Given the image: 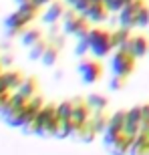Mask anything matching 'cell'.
I'll use <instances>...</instances> for the list:
<instances>
[{"instance_id": "6da1fadb", "label": "cell", "mask_w": 149, "mask_h": 155, "mask_svg": "<svg viewBox=\"0 0 149 155\" xmlns=\"http://www.w3.org/2000/svg\"><path fill=\"white\" fill-rule=\"evenodd\" d=\"M38 6H35L32 2H26V4H20L18 10H14L12 14L4 18V32L6 36H18L22 35L24 30L28 28V24L38 16Z\"/></svg>"}, {"instance_id": "7a4b0ae2", "label": "cell", "mask_w": 149, "mask_h": 155, "mask_svg": "<svg viewBox=\"0 0 149 155\" xmlns=\"http://www.w3.org/2000/svg\"><path fill=\"white\" fill-rule=\"evenodd\" d=\"M57 105L55 103H45L42 109L38 111L36 119L30 123L26 129H22L24 133H35V135H55L57 133Z\"/></svg>"}, {"instance_id": "3957f363", "label": "cell", "mask_w": 149, "mask_h": 155, "mask_svg": "<svg viewBox=\"0 0 149 155\" xmlns=\"http://www.w3.org/2000/svg\"><path fill=\"white\" fill-rule=\"evenodd\" d=\"M89 46H91V54L95 58L109 57L111 51H113V45H111V30L91 28V32H89Z\"/></svg>"}, {"instance_id": "277c9868", "label": "cell", "mask_w": 149, "mask_h": 155, "mask_svg": "<svg viewBox=\"0 0 149 155\" xmlns=\"http://www.w3.org/2000/svg\"><path fill=\"white\" fill-rule=\"evenodd\" d=\"M135 61L137 58L133 57L129 51H115V54L111 57V71H113V77H121V79H127L129 75H133L135 71Z\"/></svg>"}, {"instance_id": "5b68a950", "label": "cell", "mask_w": 149, "mask_h": 155, "mask_svg": "<svg viewBox=\"0 0 149 155\" xmlns=\"http://www.w3.org/2000/svg\"><path fill=\"white\" fill-rule=\"evenodd\" d=\"M71 115H73V103L71 101H63V103L57 105V133L55 137H69V135H74V129H73V123H71Z\"/></svg>"}, {"instance_id": "8992f818", "label": "cell", "mask_w": 149, "mask_h": 155, "mask_svg": "<svg viewBox=\"0 0 149 155\" xmlns=\"http://www.w3.org/2000/svg\"><path fill=\"white\" fill-rule=\"evenodd\" d=\"M123 129H125V111H115L109 117V125L103 133V143L107 149H111L113 143L123 135Z\"/></svg>"}, {"instance_id": "52a82bcc", "label": "cell", "mask_w": 149, "mask_h": 155, "mask_svg": "<svg viewBox=\"0 0 149 155\" xmlns=\"http://www.w3.org/2000/svg\"><path fill=\"white\" fill-rule=\"evenodd\" d=\"M73 103V115H71V123H73V129H74V135L83 129V127L91 121V117H93V111H91V107L87 105V101L85 99H81V97H77V99H73L71 101Z\"/></svg>"}, {"instance_id": "ba28073f", "label": "cell", "mask_w": 149, "mask_h": 155, "mask_svg": "<svg viewBox=\"0 0 149 155\" xmlns=\"http://www.w3.org/2000/svg\"><path fill=\"white\" fill-rule=\"evenodd\" d=\"M79 77L83 85H95L103 77V64L95 58H83L79 63Z\"/></svg>"}, {"instance_id": "9c48e42d", "label": "cell", "mask_w": 149, "mask_h": 155, "mask_svg": "<svg viewBox=\"0 0 149 155\" xmlns=\"http://www.w3.org/2000/svg\"><path fill=\"white\" fill-rule=\"evenodd\" d=\"M145 6V0H133L131 4H127L123 6V10L119 12V26L121 28H127V30H131L133 26H135V18H137V12L141 10Z\"/></svg>"}, {"instance_id": "30bf717a", "label": "cell", "mask_w": 149, "mask_h": 155, "mask_svg": "<svg viewBox=\"0 0 149 155\" xmlns=\"http://www.w3.org/2000/svg\"><path fill=\"white\" fill-rule=\"evenodd\" d=\"M141 127H143V123H141V107H131V109L125 111V129H123V133L125 135H131V137H137L139 133H141Z\"/></svg>"}, {"instance_id": "8fae6325", "label": "cell", "mask_w": 149, "mask_h": 155, "mask_svg": "<svg viewBox=\"0 0 149 155\" xmlns=\"http://www.w3.org/2000/svg\"><path fill=\"white\" fill-rule=\"evenodd\" d=\"M87 22L85 16H79L74 10H67L63 16V35H74Z\"/></svg>"}, {"instance_id": "7c38bea8", "label": "cell", "mask_w": 149, "mask_h": 155, "mask_svg": "<svg viewBox=\"0 0 149 155\" xmlns=\"http://www.w3.org/2000/svg\"><path fill=\"white\" fill-rule=\"evenodd\" d=\"M0 79H2V83H4L6 91L14 93V91L18 89V87L22 85V81L26 79V77H24V73H22V71H16V69H8V71H4V73L0 75Z\"/></svg>"}, {"instance_id": "4fadbf2b", "label": "cell", "mask_w": 149, "mask_h": 155, "mask_svg": "<svg viewBox=\"0 0 149 155\" xmlns=\"http://www.w3.org/2000/svg\"><path fill=\"white\" fill-rule=\"evenodd\" d=\"M65 16V2H51V4L46 6V10L42 12V22L45 24H57L61 18Z\"/></svg>"}, {"instance_id": "5bb4252c", "label": "cell", "mask_w": 149, "mask_h": 155, "mask_svg": "<svg viewBox=\"0 0 149 155\" xmlns=\"http://www.w3.org/2000/svg\"><path fill=\"white\" fill-rule=\"evenodd\" d=\"M85 18L91 24H101V22H105V20L109 18V10H107V6H105L103 2H97V4H91V6H89V10H87Z\"/></svg>"}, {"instance_id": "9a60e30c", "label": "cell", "mask_w": 149, "mask_h": 155, "mask_svg": "<svg viewBox=\"0 0 149 155\" xmlns=\"http://www.w3.org/2000/svg\"><path fill=\"white\" fill-rule=\"evenodd\" d=\"M129 52H131L135 58H143L147 57V52H149V40L147 36H131V40H129Z\"/></svg>"}, {"instance_id": "2e32d148", "label": "cell", "mask_w": 149, "mask_h": 155, "mask_svg": "<svg viewBox=\"0 0 149 155\" xmlns=\"http://www.w3.org/2000/svg\"><path fill=\"white\" fill-rule=\"evenodd\" d=\"M129 40H131V30L119 26V28H115L113 32H111V45H113L115 51H119V48L129 51Z\"/></svg>"}, {"instance_id": "e0dca14e", "label": "cell", "mask_w": 149, "mask_h": 155, "mask_svg": "<svg viewBox=\"0 0 149 155\" xmlns=\"http://www.w3.org/2000/svg\"><path fill=\"white\" fill-rule=\"evenodd\" d=\"M36 91H38V81L35 77H26L22 81V85L18 87L14 93H16L18 97H22L24 101H30L32 97H36Z\"/></svg>"}, {"instance_id": "ac0fdd59", "label": "cell", "mask_w": 149, "mask_h": 155, "mask_svg": "<svg viewBox=\"0 0 149 155\" xmlns=\"http://www.w3.org/2000/svg\"><path fill=\"white\" fill-rule=\"evenodd\" d=\"M133 141H135V137H131V135H121L117 141L113 143V147H111V155H129V151H131V145Z\"/></svg>"}, {"instance_id": "d6986e66", "label": "cell", "mask_w": 149, "mask_h": 155, "mask_svg": "<svg viewBox=\"0 0 149 155\" xmlns=\"http://www.w3.org/2000/svg\"><path fill=\"white\" fill-rule=\"evenodd\" d=\"M85 101H87V105L91 107L93 113H101V111H105L109 107V99L105 97V95H99V93H91Z\"/></svg>"}, {"instance_id": "ffe728a7", "label": "cell", "mask_w": 149, "mask_h": 155, "mask_svg": "<svg viewBox=\"0 0 149 155\" xmlns=\"http://www.w3.org/2000/svg\"><path fill=\"white\" fill-rule=\"evenodd\" d=\"M38 40H42V30L40 28H26L20 35V42H22V46H26V48H30L32 45H36Z\"/></svg>"}, {"instance_id": "44dd1931", "label": "cell", "mask_w": 149, "mask_h": 155, "mask_svg": "<svg viewBox=\"0 0 149 155\" xmlns=\"http://www.w3.org/2000/svg\"><path fill=\"white\" fill-rule=\"evenodd\" d=\"M58 52H61V48H58L57 45L48 42V46H46L45 54H42V58H40V63L45 64V67H52V64L57 63V58H58Z\"/></svg>"}, {"instance_id": "7402d4cb", "label": "cell", "mask_w": 149, "mask_h": 155, "mask_svg": "<svg viewBox=\"0 0 149 155\" xmlns=\"http://www.w3.org/2000/svg\"><path fill=\"white\" fill-rule=\"evenodd\" d=\"M91 123H93V127H95V131H97V135H99V133H105V129H107V125H109V117L105 115V111L93 113Z\"/></svg>"}, {"instance_id": "603a6c76", "label": "cell", "mask_w": 149, "mask_h": 155, "mask_svg": "<svg viewBox=\"0 0 149 155\" xmlns=\"http://www.w3.org/2000/svg\"><path fill=\"white\" fill-rule=\"evenodd\" d=\"M46 46H48V40H38L36 45H32L28 48V58L30 61H40L42 58V54H45V51H46Z\"/></svg>"}, {"instance_id": "cb8c5ba5", "label": "cell", "mask_w": 149, "mask_h": 155, "mask_svg": "<svg viewBox=\"0 0 149 155\" xmlns=\"http://www.w3.org/2000/svg\"><path fill=\"white\" fill-rule=\"evenodd\" d=\"M77 137H79L81 141H85V143H91L93 139L97 137V131H95V127H93L91 121H89V123H87V125L83 127L79 133H77Z\"/></svg>"}, {"instance_id": "d4e9b609", "label": "cell", "mask_w": 149, "mask_h": 155, "mask_svg": "<svg viewBox=\"0 0 149 155\" xmlns=\"http://www.w3.org/2000/svg\"><path fill=\"white\" fill-rule=\"evenodd\" d=\"M135 26H137V28H147V26H149V6H147V4H145L143 8L137 12Z\"/></svg>"}, {"instance_id": "484cf974", "label": "cell", "mask_w": 149, "mask_h": 155, "mask_svg": "<svg viewBox=\"0 0 149 155\" xmlns=\"http://www.w3.org/2000/svg\"><path fill=\"white\" fill-rule=\"evenodd\" d=\"M87 52H91V46H89V38L77 40V46H74V54H77V57H83V58H85Z\"/></svg>"}, {"instance_id": "4316f807", "label": "cell", "mask_w": 149, "mask_h": 155, "mask_svg": "<svg viewBox=\"0 0 149 155\" xmlns=\"http://www.w3.org/2000/svg\"><path fill=\"white\" fill-rule=\"evenodd\" d=\"M125 81H127V79H121V77H113V79L109 81V89H111V91H121V89L125 87Z\"/></svg>"}, {"instance_id": "83f0119b", "label": "cell", "mask_w": 149, "mask_h": 155, "mask_svg": "<svg viewBox=\"0 0 149 155\" xmlns=\"http://www.w3.org/2000/svg\"><path fill=\"white\" fill-rule=\"evenodd\" d=\"M89 6H91V2H89V0H81V2H79L77 6H74L73 10L77 12L79 16H85V14H87V10H89Z\"/></svg>"}, {"instance_id": "f1b7e54d", "label": "cell", "mask_w": 149, "mask_h": 155, "mask_svg": "<svg viewBox=\"0 0 149 155\" xmlns=\"http://www.w3.org/2000/svg\"><path fill=\"white\" fill-rule=\"evenodd\" d=\"M10 97H12V93L10 91H6L0 95V115L6 111V107H8V103H10Z\"/></svg>"}, {"instance_id": "f546056e", "label": "cell", "mask_w": 149, "mask_h": 155, "mask_svg": "<svg viewBox=\"0 0 149 155\" xmlns=\"http://www.w3.org/2000/svg\"><path fill=\"white\" fill-rule=\"evenodd\" d=\"M141 107V123H143V127L149 125V103L147 105H139ZM141 127V129H143Z\"/></svg>"}, {"instance_id": "4dcf8cb0", "label": "cell", "mask_w": 149, "mask_h": 155, "mask_svg": "<svg viewBox=\"0 0 149 155\" xmlns=\"http://www.w3.org/2000/svg\"><path fill=\"white\" fill-rule=\"evenodd\" d=\"M35 6H38V8H42V6H48L51 2H55V0H30Z\"/></svg>"}, {"instance_id": "1f68e13d", "label": "cell", "mask_w": 149, "mask_h": 155, "mask_svg": "<svg viewBox=\"0 0 149 155\" xmlns=\"http://www.w3.org/2000/svg\"><path fill=\"white\" fill-rule=\"evenodd\" d=\"M63 2H65V4H67V6H71V8H74V6L79 4L81 0H63Z\"/></svg>"}, {"instance_id": "d6a6232c", "label": "cell", "mask_w": 149, "mask_h": 155, "mask_svg": "<svg viewBox=\"0 0 149 155\" xmlns=\"http://www.w3.org/2000/svg\"><path fill=\"white\" fill-rule=\"evenodd\" d=\"M10 63H12V57H8V54L0 58V64H10Z\"/></svg>"}, {"instance_id": "836d02e7", "label": "cell", "mask_w": 149, "mask_h": 155, "mask_svg": "<svg viewBox=\"0 0 149 155\" xmlns=\"http://www.w3.org/2000/svg\"><path fill=\"white\" fill-rule=\"evenodd\" d=\"M2 93H6V87H4V83H2V79H0V95Z\"/></svg>"}, {"instance_id": "e575fe53", "label": "cell", "mask_w": 149, "mask_h": 155, "mask_svg": "<svg viewBox=\"0 0 149 155\" xmlns=\"http://www.w3.org/2000/svg\"><path fill=\"white\" fill-rule=\"evenodd\" d=\"M14 2H16V4L20 6V4H26V2H30V0H14Z\"/></svg>"}, {"instance_id": "d590c367", "label": "cell", "mask_w": 149, "mask_h": 155, "mask_svg": "<svg viewBox=\"0 0 149 155\" xmlns=\"http://www.w3.org/2000/svg\"><path fill=\"white\" fill-rule=\"evenodd\" d=\"M121 2H123V6H127V4H131L133 0H121Z\"/></svg>"}, {"instance_id": "8d00e7d4", "label": "cell", "mask_w": 149, "mask_h": 155, "mask_svg": "<svg viewBox=\"0 0 149 155\" xmlns=\"http://www.w3.org/2000/svg\"><path fill=\"white\" fill-rule=\"evenodd\" d=\"M91 4H97V2H103V0H89Z\"/></svg>"}, {"instance_id": "74e56055", "label": "cell", "mask_w": 149, "mask_h": 155, "mask_svg": "<svg viewBox=\"0 0 149 155\" xmlns=\"http://www.w3.org/2000/svg\"><path fill=\"white\" fill-rule=\"evenodd\" d=\"M109 2H111V0H103V4H109Z\"/></svg>"}, {"instance_id": "f35d334b", "label": "cell", "mask_w": 149, "mask_h": 155, "mask_svg": "<svg viewBox=\"0 0 149 155\" xmlns=\"http://www.w3.org/2000/svg\"><path fill=\"white\" fill-rule=\"evenodd\" d=\"M0 75H2V64H0Z\"/></svg>"}, {"instance_id": "ab89813d", "label": "cell", "mask_w": 149, "mask_h": 155, "mask_svg": "<svg viewBox=\"0 0 149 155\" xmlns=\"http://www.w3.org/2000/svg\"><path fill=\"white\" fill-rule=\"evenodd\" d=\"M147 57H149V52H147Z\"/></svg>"}]
</instances>
